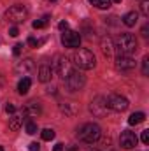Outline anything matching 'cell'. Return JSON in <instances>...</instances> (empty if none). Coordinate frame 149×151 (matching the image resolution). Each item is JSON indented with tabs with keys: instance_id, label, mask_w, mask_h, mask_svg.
Returning <instances> with one entry per match:
<instances>
[{
	"instance_id": "1",
	"label": "cell",
	"mask_w": 149,
	"mask_h": 151,
	"mask_svg": "<svg viewBox=\"0 0 149 151\" xmlns=\"http://www.w3.org/2000/svg\"><path fill=\"white\" fill-rule=\"evenodd\" d=\"M77 137L86 142V144H95L100 137H102V128L97 123H84L79 130H77Z\"/></svg>"
},
{
	"instance_id": "2",
	"label": "cell",
	"mask_w": 149,
	"mask_h": 151,
	"mask_svg": "<svg viewBox=\"0 0 149 151\" xmlns=\"http://www.w3.org/2000/svg\"><path fill=\"white\" fill-rule=\"evenodd\" d=\"M114 47L119 51V55H130L132 56L139 49V42H137L133 34H121L117 37V40H116Z\"/></svg>"
},
{
	"instance_id": "3",
	"label": "cell",
	"mask_w": 149,
	"mask_h": 151,
	"mask_svg": "<svg viewBox=\"0 0 149 151\" xmlns=\"http://www.w3.org/2000/svg\"><path fill=\"white\" fill-rule=\"evenodd\" d=\"M74 63L81 70H91L97 65V58L90 49H77L74 53Z\"/></svg>"
},
{
	"instance_id": "4",
	"label": "cell",
	"mask_w": 149,
	"mask_h": 151,
	"mask_svg": "<svg viewBox=\"0 0 149 151\" xmlns=\"http://www.w3.org/2000/svg\"><path fill=\"white\" fill-rule=\"evenodd\" d=\"M27 16H28V11H27V7L21 5V4H16V5H12V7H9V9L5 11V19L11 21V23H14V25L25 23Z\"/></svg>"
},
{
	"instance_id": "5",
	"label": "cell",
	"mask_w": 149,
	"mask_h": 151,
	"mask_svg": "<svg viewBox=\"0 0 149 151\" xmlns=\"http://www.w3.org/2000/svg\"><path fill=\"white\" fill-rule=\"evenodd\" d=\"M105 104H107V107H109L111 111H116V113H123V111H126L128 106H130L128 99L123 97V95H119V93H111V95H107V97H105Z\"/></svg>"
},
{
	"instance_id": "6",
	"label": "cell",
	"mask_w": 149,
	"mask_h": 151,
	"mask_svg": "<svg viewBox=\"0 0 149 151\" xmlns=\"http://www.w3.org/2000/svg\"><path fill=\"white\" fill-rule=\"evenodd\" d=\"M53 70L56 72L60 79H67L69 74L72 72V65L67 56H56V62L53 63Z\"/></svg>"
},
{
	"instance_id": "7",
	"label": "cell",
	"mask_w": 149,
	"mask_h": 151,
	"mask_svg": "<svg viewBox=\"0 0 149 151\" xmlns=\"http://www.w3.org/2000/svg\"><path fill=\"white\" fill-rule=\"evenodd\" d=\"M65 81H67V86H69L70 91H79L86 84V76L82 74V72H79V70H72Z\"/></svg>"
},
{
	"instance_id": "8",
	"label": "cell",
	"mask_w": 149,
	"mask_h": 151,
	"mask_svg": "<svg viewBox=\"0 0 149 151\" xmlns=\"http://www.w3.org/2000/svg\"><path fill=\"white\" fill-rule=\"evenodd\" d=\"M90 111L93 113V116H97V118H104L107 114V111H109V107L105 104V97H102V95L95 97L91 100V104H90Z\"/></svg>"
},
{
	"instance_id": "9",
	"label": "cell",
	"mask_w": 149,
	"mask_h": 151,
	"mask_svg": "<svg viewBox=\"0 0 149 151\" xmlns=\"http://www.w3.org/2000/svg\"><path fill=\"white\" fill-rule=\"evenodd\" d=\"M119 144H121L123 150H133V148L139 144V137H137L133 132L125 130V132H121V135H119Z\"/></svg>"
},
{
	"instance_id": "10",
	"label": "cell",
	"mask_w": 149,
	"mask_h": 151,
	"mask_svg": "<svg viewBox=\"0 0 149 151\" xmlns=\"http://www.w3.org/2000/svg\"><path fill=\"white\" fill-rule=\"evenodd\" d=\"M62 44L65 47H79L81 44V34L75 30H65L62 34Z\"/></svg>"
},
{
	"instance_id": "11",
	"label": "cell",
	"mask_w": 149,
	"mask_h": 151,
	"mask_svg": "<svg viewBox=\"0 0 149 151\" xmlns=\"http://www.w3.org/2000/svg\"><path fill=\"white\" fill-rule=\"evenodd\" d=\"M135 65H137V62H135L130 55H119V56L116 58V67H117V70H121V72L133 70Z\"/></svg>"
},
{
	"instance_id": "12",
	"label": "cell",
	"mask_w": 149,
	"mask_h": 151,
	"mask_svg": "<svg viewBox=\"0 0 149 151\" xmlns=\"http://www.w3.org/2000/svg\"><path fill=\"white\" fill-rule=\"evenodd\" d=\"M14 70H16L19 76H23V77H28V76L35 70V63H34L32 58H25V60H21V62L16 63Z\"/></svg>"
},
{
	"instance_id": "13",
	"label": "cell",
	"mask_w": 149,
	"mask_h": 151,
	"mask_svg": "<svg viewBox=\"0 0 149 151\" xmlns=\"http://www.w3.org/2000/svg\"><path fill=\"white\" fill-rule=\"evenodd\" d=\"M23 113H25V116L37 118V116H40V113H42V109H40V104H39V102H28V104L25 106Z\"/></svg>"
},
{
	"instance_id": "14",
	"label": "cell",
	"mask_w": 149,
	"mask_h": 151,
	"mask_svg": "<svg viewBox=\"0 0 149 151\" xmlns=\"http://www.w3.org/2000/svg\"><path fill=\"white\" fill-rule=\"evenodd\" d=\"M51 76H53L51 65L42 63V65L39 67V81H40V83H49V81H51Z\"/></svg>"
},
{
	"instance_id": "15",
	"label": "cell",
	"mask_w": 149,
	"mask_h": 151,
	"mask_svg": "<svg viewBox=\"0 0 149 151\" xmlns=\"http://www.w3.org/2000/svg\"><path fill=\"white\" fill-rule=\"evenodd\" d=\"M100 47H102V53H104L107 58H111L112 55H114V40H112L111 37H104L102 39Z\"/></svg>"
},
{
	"instance_id": "16",
	"label": "cell",
	"mask_w": 149,
	"mask_h": 151,
	"mask_svg": "<svg viewBox=\"0 0 149 151\" xmlns=\"http://www.w3.org/2000/svg\"><path fill=\"white\" fill-rule=\"evenodd\" d=\"M60 111L65 116H75L79 113V106L75 102H63V104H60Z\"/></svg>"
},
{
	"instance_id": "17",
	"label": "cell",
	"mask_w": 149,
	"mask_h": 151,
	"mask_svg": "<svg viewBox=\"0 0 149 151\" xmlns=\"http://www.w3.org/2000/svg\"><path fill=\"white\" fill-rule=\"evenodd\" d=\"M23 116H25L23 111H19V113L16 111V113L12 114L11 121H9V128H11V130H14V132H16V130H19V128H21V125H23Z\"/></svg>"
},
{
	"instance_id": "18",
	"label": "cell",
	"mask_w": 149,
	"mask_h": 151,
	"mask_svg": "<svg viewBox=\"0 0 149 151\" xmlns=\"http://www.w3.org/2000/svg\"><path fill=\"white\" fill-rule=\"evenodd\" d=\"M121 19H123V23H125L126 27H135V25H137V21H139V12L130 11V12H126Z\"/></svg>"
},
{
	"instance_id": "19",
	"label": "cell",
	"mask_w": 149,
	"mask_h": 151,
	"mask_svg": "<svg viewBox=\"0 0 149 151\" xmlns=\"http://www.w3.org/2000/svg\"><path fill=\"white\" fill-rule=\"evenodd\" d=\"M30 86H32V79L30 77H21L19 83H18V93L19 95H27Z\"/></svg>"
},
{
	"instance_id": "20",
	"label": "cell",
	"mask_w": 149,
	"mask_h": 151,
	"mask_svg": "<svg viewBox=\"0 0 149 151\" xmlns=\"http://www.w3.org/2000/svg\"><path fill=\"white\" fill-rule=\"evenodd\" d=\"M146 119V114L144 113H133L130 118H128V125H139Z\"/></svg>"
},
{
	"instance_id": "21",
	"label": "cell",
	"mask_w": 149,
	"mask_h": 151,
	"mask_svg": "<svg viewBox=\"0 0 149 151\" xmlns=\"http://www.w3.org/2000/svg\"><path fill=\"white\" fill-rule=\"evenodd\" d=\"M91 5H95L97 9H109L111 7V0H88Z\"/></svg>"
},
{
	"instance_id": "22",
	"label": "cell",
	"mask_w": 149,
	"mask_h": 151,
	"mask_svg": "<svg viewBox=\"0 0 149 151\" xmlns=\"http://www.w3.org/2000/svg\"><path fill=\"white\" fill-rule=\"evenodd\" d=\"M54 130L53 128H44L42 132H40V137H42V141H53L54 139Z\"/></svg>"
},
{
	"instance_id": "23",
	"label": "cell",
	"mask_w": 149,
	"mask_h": 151,
	"mask_svg": "<svg viewBox=\"0 0 149 151\" xmlns=\"http://www.w3.org/2000/svg\"><path fill=\"white\" fill-rule=\"evenodd\" d=\"M25 130H27V134H28V135H34V134H37V132H39L37 123H34V121H27V127H25Z\"/></svg>"
},
{
	"instance_id": "24",
	"label": "cell",
	"mask_w": 149,
	"mask_h": 151,
	"mask_svg": "<svg viewBox=\"0 0 149 151\" xmlns=\"http://www.w3.org/2000/svg\"><path fill=\"white\" fill-rule=\"evenodd\" d=\"M142 74L144 76L149 74V56H144L142 58Z\"/></svg>"
},
{
	"instance_id": "25",
	"label": "cell",
	"mask_w": 149,
	"mask_h": 151,
	"mask_svg": "<svg viewBox=\"0 0 149 151\" xmlns=\"http://www.w3.org/2000/svg\"><path fill=\"white\" fill-rule=\"evenodd\" d=\"M140 11H142L144 16H149V0H142V4H140Z\"/></svg>"
},
{
	"instance_id": "26",
	"label": "cell",
	"mask_w": 149,
	"mask_h": 151,
	"mask_svg": "<svg viewBox=\"0 0 149 151\" xmlns=\"http://www.w3.org/2000/svg\"><path fill=\"white\" fill-rule=\"evenodd\" d=\"M28 44H30V46H34V47H39V46H42V44H44V39H34V37H30L28 39Z\"/></svg>"
},
{
	"instance_id": "27",
	"label": "cell",
	"mask_w": 149,
	"mask_h": 151,
	"mask_svg": "<svg viewBox=\"0 0 149 151\" xmlns=\"http://www.w3.org/2000/svg\"><path fill=\"white\" fill-rule=\"evenodd\" d=\"M21 49H23V44H19V42H18V44L12 47V53H14V56H19V55H21Z\"/></svg>"
},
{
	"instance_id": "28",
	"label": "cell",
	"mask_w": 149,
	"mask_h": 151,
	"mask_svg": "<svg viewBox=\"0 0 149 151\" xmlns=\"http://www.w3.org/2000/svg\"><path fill=\"white\" fill-rule=\"evenodd\" d=\"M140 141L144 144H149V130H142V135H140Z\"/></svg>"
},
{
	"instance_id": "29",
	"label": "cell",
	"mask_w": 149,
	"mask_h": 151,
	"mask_svg": "<svg viewBox=\"0 0 149 151\" xmlns=\"http://www.w3.org/2000/svg\"><path fill=\"white\" fill-rule=\"evenodd\" d=\"M9 35H11V37H18V35H19L18 27H11V28H9Z\"/></svg>"
},
{
	"instance_id": "30",
	"label": "cell",
	"mask_w": 149,
	"mask_h": 151,
	"mask_svg": "<svg viewBox=\"0 0 149 151\" xmlns=\"http://www.w3.org/2000/svg\"><path fill=\"white\" fill-rule=\"evenodd\" d=\"M5 113H7V114H14V113H16L14 104H7V106H5Z\"/></svg>"
},
{
	"instance_id": "31",
	"label": "cell",
	"mask_w": 149,
	"mask_h": 151,
	"mask_svg": "<svg viewBox=\"0 0 149 151\" xmlns=\"http://www.w3.org/2000/svg\"><path fill=\"white\" fill-rule=\"evenodd\" d=\"M58 28H60L62 32H65V30H69V23H67V21H60V23H58Z\"/></svg>"
},
{
	"instance_id": "32",
	"label": "cell",
	"mask_w": 149,
	"mask_h": 151,
	"mask_svg": "<svg viewBox=\"0 0 149 151\" xmlns=\"http://www.w3.org/2000/svg\"><path fill=\"white\" fill-rule=\"evenodd\" d=\"M28 150L30 151H40V146H39V142H30Z\"/></svg>"
},
{
	"instance_id": "33",
	"label": "cell",
	"mask_w": 149,
	"mask_h": 151,
	"mask_svg": "<svg viewBox=\"0 0 149 151\" xmlns=\"http://www.w3.org/2000/svg\"><path fill=\"white\" fill-rule=\"evenodd\" d=\"M46 91H47L49 95H54V93H56V86H53V84H51V86H47V88H46Z\"/></svg>"
},
{
	"instance_id": "34",
	"label": "cell",
	"mask_w": 149,
	"mask_h": 151,
	"mask_svg": "<svg viewBox=\"0 0 149 151\" xmlns=\"http://www.w3.org/2000/svg\"><path fill=\"white\" fill-rule=\"evenodd\" d=\"M140 34H142L144 37H148V35H149V27H148V25H144V27H142V32H140Z\"/></svg>"
},
{
	"instance_id": "35",
	"label": "cell",
	"mask_w": 149,
	"mask_h": 151,
	"mask_svg": "<svg viewBox=\"0 0 149 151\" xmlns=\"http://www.w3.org/2000/svg\"><path fill=\"white\" fill-rule=\"evenodd\" d=\"M53 151H63V144H62V142L54 144V148H53Z\"/></svg>"
},
{
	"instance_id": "36",
	"label": "cell",
	"mask_w": 149,
	"mask_h": 151,
	"mask_svg": "<svg viewBox=\"0 0 149 151\" xmlns=\"http://www.w3.org/2000/svg\"><path fill=\"white\" fill-rule=\"evenodd\" d=\"M111 2H114V4H121L123 0H111Z\"/></svg>"
},
{
	"instance_id": "37",
	"label": "cell",
	"mask_w": 149,
	"mask_h": 151,
	"mask_svg": "<svg viewBox=\"0 0 149 151\" xmlns=\"http://www.w3.org/2000/svg\"><path fill=\"white\" fill-rule=\"evenodd\" d=\"M0 151H4V148H2V146H0Z\"/></svg>"
},
{
	"instance_id": "38",
	"label": "cell",
	"mask_w": 149,
	"mask_h": 151,
	"mask_svg": "<svg viewBox=\"0 0 149 151\" xmlns=\"http://www.w3.org/2000/svg\"><path fill=\"white\" fill-rule=\"evenodd\" d=\"M90 151H97V150H90Z\"/></svg>"
},
{
	"instance_id": "39",
	"label": "cell",
	"mask_w": 149,
	"mask_h": 151,
	"mask_svg": "<svg viewBox=\"0 0 149 151\" xmlns=\"http://www.w3.org/2000/svg\"><path fill=\"white\" fill-rule=\"evenodd\" d=\"M51 2H56V0H51Z\"/></svg>"
}]
</instances>
